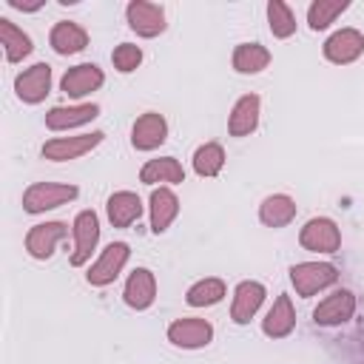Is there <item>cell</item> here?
<instances>
[{
  "label": "cell",
  "instance_id": "obj_26",
  "mask_svg": "<svg viewBox=\"0 0 364 364\" xmlns=\"http://www.w3.org/2000/svg\"><path fill=\"white\" fill-rule=\"evenodd\" d=\"M270 51L262 46V43H239L233 48V57H230V65L236 74H259L270 65Z\"/></svg>",
  "mask_w": 364,
  "mask_h": 364
},
{
  "label": "cell",
  "instance_id": "obj_14",
  "mask_svg": "<svg viewBox=\"0 0 364 364\" xmlns=\"http://www.w3.org/2000/svg\"><path fill=\"white\" fill-rule=\"evenodd\" d=\"M168 139V119L159 111H145L131 128V145L136 151H156Z\"/></svg>",
  "mask_w": 364,
  "mask_h": 364
},
{
  "label": "cell",
  "instance_id": "obj_5",
  "mask_svg": "<svg viewBox=\"0 0 364 364\" xmlns=\"http://www.w3.org/2000/svg\"><path fill=\"white\" fill-rule=\"evenodd\" d=\"M125 20H128V28L136 34V37H159L168 23H165V9L159 3H148V0H131L125 6Z\"/></svg>",
  "mask_w": 364,
  "mask_h": 364
},
{
  "label": "cell",
  "instance_id": "obj_6",
  "mask_svg": "<svg viewBox=\"0 0 364 364\" xmlns=\"http://www.w3.org/2000/svg\"><path fill=\"white\" fill-rule=\"evenodd\" d=\"M105 139L102 131H91V134H77V136H54L43 145V159L51 162H71L80 159L85 154H91L100 142Z\"/></svg>",
  "mask_w": 364,
  "mask_h": 364
},
{
  "label": "cell",
  "instance_id": "obj_9",
  "mask_svg": "<svg viewBox=\"0 0 364 364\" xmlns=\"http://www.w3.org/2000/svg\"><path fill=\"white\" fill-rule=\"evenodd\" d=\"M48 91H51V65L48 63H34L14 77V94L26 105L43 102L48 97Z\"/></svg>",
  "mask_w": 364,
  "mask_h": 364
},
{
  "label": "cell",
  "instance_id": "obj_27",
  "mask_svg": "<svg viewBox=\"0 0 364 364\" xmlns=\"http://www.w3.org/2000/svg\"><path fill=\"white\" fill-rule=\"evenodd\" d=\"M225 293H228L225 282L216 279V276H208V279H199V282H193V284L188 287L185 301H188L191 307H213V304H219V301L225 299Z\"/></svg>",
  "mask_w": 364,
  "mask_h": 364
},
{
  "label": "cell",
  "instance_id": "obj_22",
  "mask_svg": "<svg viewBox=\"0 0 364 364\" xmlns=\"http://www.w3.org/2000/svg\"><path fill=\"white\" fill-rule=\"evenodd\" d=\"M139 182L142 185H182L185 182V168L176 156H159V159H148L139 171Z\"/></svg>",
  "mask_w": 364,
  "mask_h": 364
},
{
  "label": "cell",
  "instance_id": "obj_3",
  "mask_svg": "<svg viewBox=\"0 0 364 364\" xmlns=\"http://www.w3.org/2000/svg\"><path fill=\"white\" fill-rule=\"evenodd\" d=\"M299 245L310 253H336L341 247V230L327 216H313L299 230Z\"/></svg>",
  "mask_w": 364,
  "mask_h": 364
},
{
  "label": "cell",
  "instance_id": "obj_23",
  "mask_svg": "<svg viewBox=\"0 0 364 364\" xmlns=\"http://www.w3.org/2000/svg\"><path fill=\"white\" fill-rule=\"evenodd\" d=\"M105 213H108V222L114 228H131L142 216V199L134 191H117L108 196Z\"/></svg>",
  "mask_w": 364,
  "mask_h": 364
},
{
  "label": "cell",
  "instance_id": "obj_24",
  "mask_svg": "<svg viewBox=\"0 0 364 364\" xmlns=\"http://www.w3.org/2000/svg\"><path fill=\"white\" fill-rule=\"evenodd\" d=\"M259 219L264 228H287L296 219V199L287 193H270L259 205Z\"/></svg>",
  "mask_w": 364,
  "mask_h": 364
},
{
  "label": "cell",
  "instance_id": "obj_21",
  "mask_svg": "<svg viewBox=\"0 0 364 364\" xmlns=\"http://www.w3.org/2000/svg\"><path fill=\"white\" fill-rule=\"evenodd\" d=\"M296 327V310H293V301L287 293H279L276 301L270 304L267 316L262 318V333L267 338H284L290 336Z\"/></svg>",
  "mask_w": 364,
  "mask_h": 364
},
{
  "label": "cell",
  "instance_id": "obj_15",
  "mask_svg": "<svg viewBox=\"0 0 364 364\" xmlns=\"http://www.w3.org/2000/svg\"><path fill=\"white\" fill-rule=\"evenodd\" d=\"M264 296H267V290H264L262 282H253V279L239 282L236 290H233V301H230L233 324H247L259 313V307L264 304Z\"/></svg>",
  "mask_w": 364,
  "mask_h": 364
},
{
  "label": "cell",
  "instance_id": "obj_18",
  "mask_svg": "<svg viewBox=\"0 0 364 364\" xmlns=\"http://www.w3.org/2000/svg\"><path fill=\"white\" fill-rule=\"evenodd\" d=\"M100 117V105L97 102H82V105H54L46 114V128L51 131H71L80 125H88L91 119Z\"/></svg>",
  "mask_w": 364,
  "mask_h": 364
},
{
  "label": "cell",
  "instance_id": "obj_8",
  "mask_svg": "<svg viewBox=\"0 0 364 364\" xmlns=\"http://www.w3.org/2000/svg\"><path fill=\"white\" fill-rule=\"evenodd\" d=\"M71 233H74V250H71V264L74 267H82L91 253L97 250V242H100V216L94 210H80L74 216V225H71Z\"/></svg>",
  "mask_w": 364,
  "mask_h": 364
},
{
  "label": "cell",
  "instance_id": "obj_12",
  "mask_svg": "<svg viewBox=\"0 0 364 364\" xmlns=\"http://www.w3.org/2000/svg\"><path fill=\"white\" fill-rule=\"evenodd\" d=\"M353 313H355V293L341 287L318 301V307L313 310V321L321 327H338V324L350 321Z\"/></svg>",
  "mask_w": 364,
  "mask_h": 364
},
{
  "label": "cell",
  "instance_id": "obj_11",
  "mask_svg": "<svg viewBox=\"0 0 364 364\" xmlns=\"http://www.w3.org/2000/svg\"><path fill=\"white\" fill-rule=\"evenodd\" d=\"M324 57L336 65H350L364 54V34L358 28H338L324 40Z\"/></svg>",
  "mask_w": 364,
  "mask_h": 364
},
{
  "label": "cell",
  "instance_id": "obj_25",
  "mask_svg": "<svg viewBox=\"0 0 364 364\" xmlns=\"http://www.w3.org/2000/svg\"><path fill=\"white\" fill-rule=\"evenodd\" d=\"M0 46H3L9 63H23L34 51L31 37L20 26H14L9 17H0Z\"/></svg>",
  "mask_w": 364,
  "mask_h": 364
},
{
  "label": "cell",
  "instance_id": "obj_29",
  "mask_svg": "<svg viewBox=\"0 0 364 364\" xmlns=\"http://www.w3.org/2000/svg\"><path fill=\"white\" fill-rule=\"evenodd\" d=\"M222 168H225V148L219 142H205V145H199L193 151V171H196V176L213 179V176L222 173Z\"/></svg>",
  "mask_w": 364,
  "mask_h": 364
},
{
  "label": "cell",
  "instance_id": "obj_31",
  "mask_svg": "<svg viewBox=\"0 0 364 364\" xmlns=\"http://www.w3.org/2000/svg\"><path fill=\"white\" fill-rule=\"evenodd\" d=\"M111 63L119 74H131L142 65V48L136 43H119L114 51H111Z\"/></svg>",
  "mask_w": 364,
  "mask_h": 364
},
{
  "label": "cell",
  "instance_id": "obj_10",
  "mask_svg": "<svg viewBox=\"0 0 364 364\" xmlns=\"http://www.w3.org/2000/svg\"><path fill=\"white\" fill-rule=\"evenodd\" d=\"M65 236H68L65 222H40V225L28 228V233H26V253L37 262H46L54 256L57 245Z\"/></svg>",
  "mask_w": 364,
  "mask_h": 364
},
{
  "label": "cell",
  "instance_id": "obj_30",
  "mask_svg": "<svg viewBox=\"0 0 364 364\" xmlns=\"http://www.w3.org/2000/svg\"><path fill=\"white\" fill-rule=\"evenodd\" d=\"M267 26H270V34L276 40L293 37L296 34V14H293V9L284 0H270L267 3Z\"/></svg>",
  "mask_w": 364,
  "mask_h": 364
},
{
  "label": "cell",
  "instance_id": "obj_17",
  "mask_svg": "<svg viewBox=\"0 0 364 364\" xmlns=\"http://www.w3.org/2000/svg\"><path fill=\"white\" fill-rule=\"evenodd\" d=\"M259 114H262V100L259 94H242L228 117V134L230 136H250L259 128Z\"/></svg>",
  "mask_w": 364,
  "mask_h": 364
},
{
  "label": "cell",
  "instance_id": "obj_20",
  "mask_svg": "<svg viewBox=\"0 0 364 364\" xmlns=\"http://www.w3.org/2000/svg\"><path fill=\"white\" fill-rule=\"evenodd\" d=\"M48 46H51L60 57L80 54V51L88 46V31H85L80 23H74V20H57V23L51 26Z\"/></svg>",
  "mask_w": 364,
  "mask_h": 364
},
{
  "label": "cell",
  "instance_id": "obj_16",
  "mask_svg": "<svg viewBox=\"0 0 364 364\" xmlns=\"http://www.w3.org/2000/svg\"><path fill=\"white\" fill-rule=\"evenodd\" d=\"M122 301L131 310H148L156 301V276L148 267L131 270V276L122 287Z\"/></svg>",
  "mask_w": 364,
  "mask_h": 364
},
{
  "label": "cell",
  "instance_id": "obj_13",
  "mask_svg": "<svg viewBox=\"0 0 364 364\" xmlns=\"http://www.w3.org/2000/svg\"><path fill=\"white\" fill-rule=\"evenodd\" d=\"M102 82H105V74H102V68L97 63H80V65H71L63 74L60 88H63L65 97L80 100V97H88L97 88H102Z\"/></svg>",
  "mask_w": 364,
  "mask_h": 364
},
{
  "label": "cell",
  "instance_id": "obj_2",
  "mask_svg": "<svg viewBox=\"0 0 364 364\" xmlns=\"http://www.w3.org/2000/svg\"><path fill=\"white\" fill-rule=\"evenodd\" d=\"M336 282H338V267L330 262H299L290 267V284L301 299H310Z\"/></svg>",
  "mask_w": 364,
  "mask_h": 364
},
{
  "label": "cell",
  "instance_id": "obj_1",
  "mask_svg": "<svg viewBox=\"0 0 364 364\" xmlns=\"http://www.w3.org/2000/svg\"><path fill=\"white\" fill-rule=\"evenodd\" d=\"M80 196L77 185L65 182H34L23 191V210L26 213H46L51 208H60L65 202H74Z\"/></svg>",
  "mask_w": 364,
  "mask_h": 364
},
{
  "label": "cell",
  "instance_id": "obj_4",
  "mask_svg": "<svg viewBox=\"0 0 364 364\" xmlns=\"http://www.w3.org/2000/svg\"><path fill=\"white\" fill-rule=\"evenodd\" d=\"M128 259H131V247H128L125 242H111V245H105V250L100 253V259L88 267L85 282H88L91 287H108V284L122 273V267L128 264Z\"/></svg>",
  "mask_w": 364,
  "mask_h": 364
},
{
  "label": "cell",
  "instance_id": "obj_28",
  "mask_svg": "<svg viewBox=\"0 0 364 364\" xmlns=\"http://www.w3.org/2000/svg\"><path fill=\"white\" fill-rule=\"evenodd\" d=\"M350 9V0H313L307 9V26L313 31H324L330 28L344 11Z\"/></svg>",
  "mask_w": 364,
  "mask_h": 364
},
{
  "label": "cell",
  "instance_id": "obj_32",
  "mask_svg": "<svg viewBox=\"0 0 364 364\" xmlns=\"http://www.w3.org/2000/svg\"><path fill=\"white\" fill-rule=\"evenodd\" d=\"M9 6L11 9H17V11H40L46 3L40 0V3H23V0H9Z\"/></svg>",
  "mask_w": 364,
  "mask_h": 364
},
{
  "label": "cell",
  "instance_id": "obj_7",
  "mask_svg": "<svg viewBox=\"0 0 364 364\" xmlns=\"http://www.w3.org/2000/svg\"><path fill=\"white\" fill-rule=\"evenodd\" d=\"M165 336H168V341L173 347L199 350V347H208L213 341V324L205 321V318H196V316H185V318L171 321Z\"/></svg>",
  "mask_w": 364,
  "mask_h": 364
},
{
  "label": "cell",
  "instance_id": "obj_19",
  "mask_svg": "<svg viewBox=\"0 0 364 364\" xmlns=\"http://www.w3.org/2000/svg\"><path fill=\"white\" fill-rule=\"evenodd\" d=\"M148 208H151V230L159 236L165 233L173 219L179 216V196L168 188V185H159L151 191V199H148Z\"/></svg>",
  "mask_w": 364,
  "mask_h": 364
}]
</instances>
